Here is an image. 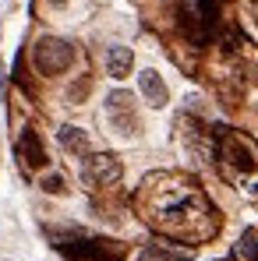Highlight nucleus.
Instances as JSON below:
<instances>
[{"mask_svg": "<svg viewBox=\"0 0 258 261\" xmlns=\"http://www.w3.org/2000/svg\"><path fill=\"white\" fill-rule=\"evenodd\" d=\"M32 60H36V67H39L43 74H60V71L71 67L75 49H71V43H64V39L43 36V39L36 43V49H32Z\"/></svg>", "mask_w": 258, "mask_h": 261, "instance_id": "f257e3e1", "label": "nucleus"}, {"mask_svg": "<svg viewBox=\"0 0 258 261\" xmlns=\"http://www.w3.org/2000/svg\"><path fill=\"white\" fill-rule=\"evenodd\" d=\"M124 173V166H121V159L117 155H110V152H99V155H88L85 166H82V180H85L88 187H106V184H117Z\"/></svg>", "mask_w": 258, "mask_h": 261, "instance_id": "f03ea898", "label": "nucleus"}, {"mask_svg": "<svg viewBox=\"0 0 258 261\" xmlns=\"http://www.w3.org/2000/svg\"><path fill=\"white\" fill-rule=\"evenodd\" d=\"M219 155H223L241 176H251L258 170V155H255V148H251V141H244V138H237V134H226V138H223Z\"/></svg>", "mask_w": 258, "mask_h": 261, "instance_id": "7ed1b4c3", "label": "nucleus"}, {"mask_svg": "<svg viewBox=\"0 0 258 261\" xmlns=\"http://www.w3.org/2000/svg\"><path fill=\"white\" fill-rule=\"evenodd\" d=\"M106 117L121 134H134L138 130V117H134V99L128 92H110L106 95Z\"/></svg>", "mask_w": 258, "mask_h": 261, "instance_id": "20e7f679", "label": "nucleus"}, {"mask_svg": "<svg viewBox=\"0 0 258 261\" xmlns=\"http://www.w3.org/2000/svg\"><path fill=\"white\" fill-rule=\"evenodd\" d=\"M138 88H142V95H145V102H149L152 110H163V106L170 102V88H167V82H163L156 71H142V74H138Z\"/></svg>", "mask_w": 258, "mask_h": 261, "instance_id": "39448f33", "label": "nucleus"}, {"mask_svg": "<svg viewBox=\"0 0 258 261\" xmlns=\"http://www.w3.org/2000/svg\"><path fill=\"white\" fill-rule=\"evenodd\" d=\"M131 67H134V53H131L128 46H110L106 49V74L113 82H124L131 74Z\"/></svg>", "mask_w": 258, "mask_h": 261, "instance_id": "423d86ee", "label": "nucleus"}, {"mask_svg": "<svg viewBox=\"0 0 258 261\" xmlns=\"http://www.w3.org/2000/svg\"><path fill=\"white\" fill-rule=\"evenodd\" d=\"M18 155H21L25 166H46V152H43V141H39L36 130H25L18 138Z\"/></svg>", "mask_w": 258, "mask_h": 261, "instance_id": "0eeeda50", "label": "nucleus"}, {"mask_svg": "<svg viewBox=\"0 0 258 261\" xmlns=\"http://www.w3.org/2000/svg\"><path fill=\"white\" fill-rule=\"evenodd\" d=\"M57 141H60V148H64V152H71V155H88V134L82 127L64 124V127L57 130Z\"/></svg>", "mask_w": 258, "mask_h": 261, "instance_id": "6e6552de", "label": "nucleus"}, {"mask_svg": "<svg viewBox=\"0 0 258 261\" xmlns=\"http://www.w3.org/2000/svg\"><path fill=\"white\" fill-rule=\"evenodd\" d=\"M233 254H237V261H258V229H244Z\"/></svg>", "mask_w": 258, "mask_h": 261, "instance_id": "1a4fd4ad", "label": "nucleus"}, {"mask_svg": "<svg viewBox=\"0 0 258 261\" xmlns=\"http://www.w3.org/2000/svg\"><path fill=\"white\" fill-rule=\"evenodd\" d=\"M43 191H46V194H60V191H64V176L50 173V176L43 180Z\"/></svg>", "mask_w": 258, "mask_h": 261, "instance_id": "9d476101", "label": "nucleus"}, {"mask_svg": "<svg viewBox=\"0 0 258 261\" xmlns=\"http://www.w3.org/2000/svg\"><path fill=\"white\" fill-rule=\"evenodd\" d=\"M138 261H170V254H163V251L149 247V251H142V258H138Z\"/></svg>", "mask_w": 258, "mask_h": 261, "instance_id": "9b49d317", "label": "nucleus"}, {"mask_svg": "<svg viewBox=\"0 0 258 261\" xmlns=\"http://www.w3.org/2000/svg\"><path fill=\"white\" fill-rule=\"evenodd\" d=\"M255 14H258V7H255Z\"/></svg>", "mask_w": 258, "mask_h": 261, "instance_id": "f8f14e48", "label": "nucleus"}]
</instances>
